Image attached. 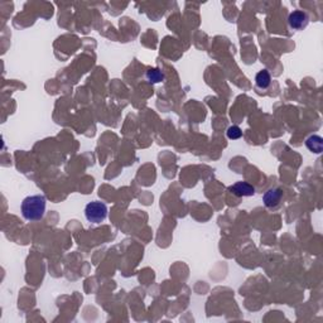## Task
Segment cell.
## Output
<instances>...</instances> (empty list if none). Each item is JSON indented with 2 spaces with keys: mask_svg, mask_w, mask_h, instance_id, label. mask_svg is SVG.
<instances>
[{
  "mask_svg": "<svg viewBox=\"0 0 323 323\" xmlns=\"http://www.w3.org/2000/svg\"><path fill=\"white\" fill-rule=\"evenodd\" d=\"M308 15L302 10H294L289 14V18H288V23H289V27L293 29H303L306 28L307 24H308Z\"/></svg>",
  "mask_w": 323,
  "mask_h": 323,
  "instance_id": "3",
  "label": "cell"
},
{
  "mask_svg": "<svg viewBox=\"0 0 323 323\" xmlns=\"http://www.w3.org/2000/svg\"><path fill=\"white\" fill-rule=\"evenodd\" d=\"M226 135H228V138L231 139V140H236V139L241 138L242 132H241V129H240L239 127L232 125V127H230L228 129V132H226Z\"/></svg>",
  "mask_w": 323,
  "mask_h": 323,
  "instance_id": "9",
  "label": "cell"
},
{
  "mask_svg": "<svg viewBox=\"0 0 323 323\" xmlns=\"http://www.w3.org/2000/svg\"><path fill=\"white\" fill-rule=\"evenodd\" d=\"M146 79L153 84H158V82L163 81L164 75L158 68H150V70L146 71Z\"/></svg>",
  "mask_w": 323,
  "mask_h": 323,
  "instance_id": "8",
  "label": "cell"
},
{
  "mask_svg": "<svg viewBox=\"0 0 323 323\" xmlns=\"http://www.w3.org/2000/svg\"><path fill=\"white\" fill-rule=\"evenodd\" d=\"M270 81H272V77H270V73L268 70H262L260 72L256 73L255 82L259 89L269 88Z\"/></svg>",
  "mask_w": 323,
  "mask_h": 323,
  "instance_id": "7",
  "label": "cell"
},
{
  "mask_svg": "<svg viewBox=\"0 0 323 323\" xmlns=\"http://www.w3.org/2000/svg\"><path fill=\"white\" fill-rule=\"evenodd\" d=\"M229 191L237 197H249L255 193V188L247 182H236L235 185L229 187Z\"/></svg>",
  "mask_w": 323,
  "mask_h": 323,
  "instance_id": "5",
  "label": "cell"
},
{
  "mask_svg": "<svg viewBox=\"0 0 323 323\" xmlns=\"http://www.w3.org/2000/svg\"><path fill=\"white\" fill-rule=\"evenodd\" d=\"M85 216L91 224H101L107 217V206L100 201H92L85 207Z\"/></svg>",
  "mask_w": 323,
  "mask_h": 323,
  "instance_id": "2",
  "label": "cell"
},
{
  "mask_svg": "<svg viewBox=\"0 0 323 323\" xmlns=\"http://www.w3.org/2000/svg\"><path fill=\"white\" fill-rule=\"evenodd\" d=\"M46 203H47V200L43 194L26 197L20 206L23 217L28 221H40L45 216Z\"/></svg>",
  "mask_w": 323,
  "mask_h": 323,
  "instance_id": "1",
  "label": "cell"
},
{
  "mask_svg": "<svg viewBox=\"0 0 323 323\" xmlns=\"http://www.w3.org/2000/svg\"><path fill=\"white\" fill-rule=\"evenodd\" d=\"M306 146L311 152L320 154L323 150V139L320 135H311L306 140Z\"/></svg>",
  "mask_w": 323,
  "mask_h": 323,
  "instance_id": "6",
  "label": "cell"
},
{
  "mask_svg": "<svg viewBox=\"0 0 323 323\" xmlns=\"http://www.w3.org/2000/svg\"><path fill=\"white\" fill-rule=\"evenodd\" d=\"M281 197H283V192H281L280 189L272 188L265 192V194L263 196V202H264L265 207L276 208L278 207L279 203H280Z\"/></svg>",
  "mask_w": 323,
  "mask_h": 323,
  "instance_id": "4",
  "label": "cell"
}]
</instances>
